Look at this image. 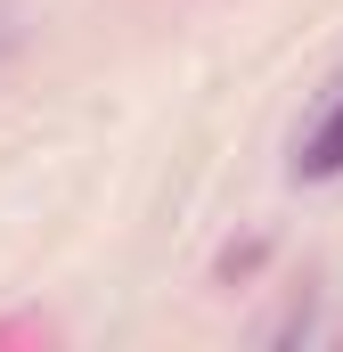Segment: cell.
Wrapping results in <instances>:
<instances>
[{
    "label": "cell",
    "instance_id": "6da1fadb",
    "mask_svg": "<svg viewBox=\"0 0 343 352\" xmlns=\"http://www.w3.org/2000/svg\"><path fill=\"white\" fill-rule=\"evenodd\" d=\"M294 180H343V82L311 115V131L294 140Z\"/></svg>",
    "mask_w": 343,
    "mask_h": 352
},
{
    "label": "cell",
    "instance_id": "7a4b0ae2",
    "mask_svg": "<svg viewBox=\"0 0 343 352\" xmlns=\"http://www.w3.org/2000/svg\"><path fill=\"white\" fill-rule=\"evenodd\" d=\"M0 50H8V16H0Z\"/></svg>",
    "mask_w": 343,
    "mask_h": 352
}]
</instances>
